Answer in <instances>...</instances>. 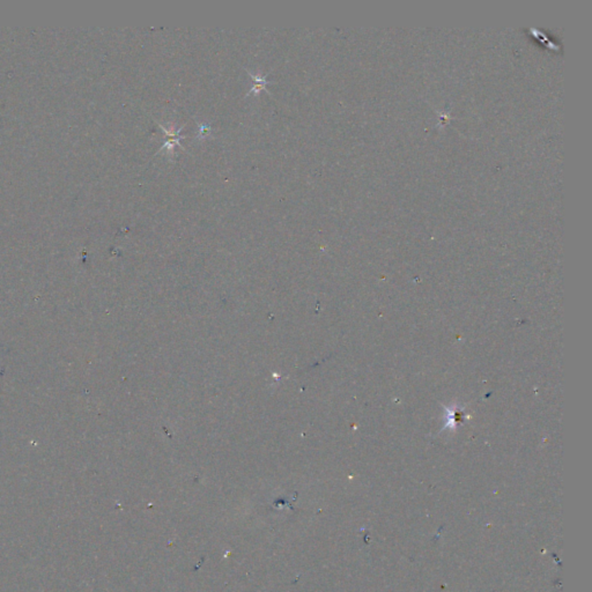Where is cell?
<instances>
[{
  "label": "cell",
  "instance_id": "6da1fadb",
  "mask_svg": "<svg viewBox=\"0 0 592 592\" xmlns=\"http://www.w3.org/2000/svg\"><path fill=\"white\" fill-rule=\"evenodd\" d=\"M156 123H158L160 128L162 129V131H164L165 133V135H167V138H168L167 141H165L164 144L161 146V148H160L159 151L156 152V154H158V153H161L162 151H164V149H167V151L169 153H171V154H172V153H174V146L175 145L179 146V147H181L182 149H185L182 146V144H181L182 139H185V135H181V131L183 130V128H184V125L181 126V128H178V129H172V128L171 129H167V128H164V126L162 125L160 122L156 121Z\"/></svg>",
  "mask_w": 592,
  "mask_h": 592
},
{
  "label": "cell",
  "instance_id": "7a4b0ae2",
  "mask_svg": "<svg viewBox=\"0 0 592 592\" xmlns=\"http://www.w3.org/2000/svg\"><path fill=\"white\" fill-rule=\"evenodd\" d=\"M245 71H247L249 73V75H250L251 78H252V80H254V86H252V88L250 89V91H249V93L245 96H249V95L257 96L259 94V92H262V91H265L266 93H268V94L271 95V93L267 91V88H266V86H267V84H268V82H267V76H268V74L259 76L257 74H255V73H252V72L249 71L248 68H245Z\"/></svg>",
  "mask_w": 592,
  "mask_h": 592
},
{
  "label": "cell",
  "instance_id": "3957f363",
  "mask_svg": "<svg viewBox=\"0 0 592 592\" xmlns=\"http://www.w3.org/2000/svg\"><path fill=\"white\" fill-rule=\"evenodd\" d=\"M199 125V130H198V134H197V139L199 138H205L209 135V133H211V126L209 124H204V123H198Z\"/></svg>",
  "mask_w": 592,
  "mask_h": 592
}]
</instances>
